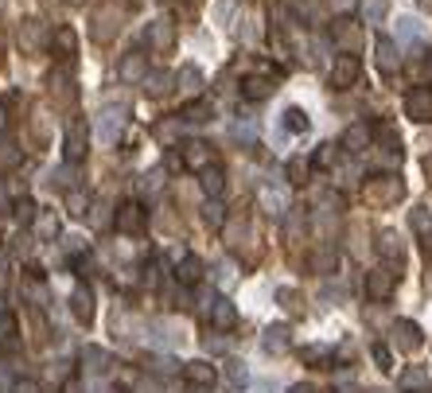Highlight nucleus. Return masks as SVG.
<instances>
[{"label":"nucleus","mask_w":432,"mask_h":393,"mask_svg":"<svg viewBox=\"0 0 432 393\" xmlns=\"http://www.w3.org/2000/svg\"><path fill=\"white\" fill-rule=\"evenodd\" d=\"M4 211H8V187L0 183V214H4Z\"/></svg>","instance_id":"nucleus-58"},{"label":"nucleus","mask_w":432,"mask_h":393,"mask_svg":"<svg viewBox=\"0 0 432 393\" xmlns=\"http://www.w3.org/2000/svg\"><path fill=\"white\" fill-rule=\"evenodd\" d=\"M211 323H214L218 331H230V328H234V323H238V308H234V300H230V296H218V300H214V308H211Z\"/></svg>","instance_id":"nucleus-29"},{"label":"nucleus","mask_w":432,"mask_h":393,"mask_svg":"<svg viewBox=\"0 0 432 393\" xmlns=\"http://www.w3.org/2000/svg\"><path fill=\"white\" fill-rule=\"evenodd\" d=\"M179 121H184V125H206V121H211V105H206V102H191V105H184Z\"/></svg>","instance_id":"nucleus-36"},{"label":"nucleus","mask_w":432,"mask_h":393,"mask_svg":"<svg viewBox=\"0 0 432 393\" xmlns=\"http://www.w3.org/2000/svg\"><path fill=\"white\" fill-rule=\"evenodd\" d=\"M184 374H187L191 389H211L214 382H218V370H214L206 358H195V362H187V366H184Z\"/></svg>","instance_id":"nucleus-20"},{"label":"nucleus","mask_w":432,"mask_h":393,"mask_svg":"<svg viewBox=\"0 0 432 393\" xmlns=\"http://www.w3.org/2000/svg\"><path fill=\"white\" fill-rule=\"evenodd\" d=\"M179 160H184L187 168H195V172L214 168V152H211V145H203V140H184V145H179Z\"/></svg>","instance_id":"nucleus-15"},{"label":"nucleus","mask_w":432,"mask_h":393,"mask_svg":"<svg viewBox=\"0 0 432 393\" xmlns=\"http://www.w3.org/2000/svg\"><path fill=\"white\" fill-rule=\"evenodd\" d=\"M152 362V374H176L179 370V362L172 355H156V358H148Z\"/></svg>","instance_id":"nucleus-46"},{"label":"nucleus","mask_w":432,"mask_h":393,"mask_svg":"<svg viewBox=\"0 0 432 393\" xmlns=\"http://www.w3.org/2000/svg\"><path fill=\"white\" fill-rule=\"evenodd\" d=\"M176 90L184 98H199V90H203V70H199V66H179L176 70Z\"/></svg>","instance_id":"nucleus-27"},{"label":"nucleus","mask_w":432,"mask_h":393,"mask_svg":"<svg viewBox=\"0 0 432 393\" xmlns=\"http://www.w3.org/2000/svg\"><path fill=\"white\" fill-rule=\"evenodd\" d=\"M405 117L417 125H432V86H413L405 94Z\"/></svg>","instance_id":"nucleus-9"},{"label":"nucleus","mask_w":432,"mask_h":393,"mask_svg":"<svg viewBox=\"0 0 432 393\" xmlns=\"http://www.w3.org/2000/svg\"><path fill=\"white\" fill-rule=\"evenodd\" d=\"M327 355H331L327 347H304V350H300V358H304L308 366H315V362H327Z\"/></svg>","instance_id":"nucleus-47"},{"label":"nucleus","mask_w":432,"mask_h":393,"mask_svg":"<svg viewBox=\"0 0 432 393\" xmlns=\"http://www.w3.org/2000/svg\"><path fill=\"white\" fill-rule=\"evenodd\" d=\"M343 148H347V152H354V156L367 152V148H374V129L367 121H354L351 129L343 132Z\"/></svg>","instance_id":"nucleus-21"},{"label":"nucleus","mask_w":432,"mask_h":393,"mask_svg":"<svg viewBox=\"0 0 432 393\" xmlns=\"http://www.w3.org/2000/svg\"><path fill=\"white\" fill-rule=\"evenodd\" d=\"M51 98H55V105H59V110H70V105H74L78 90H74V78L66 70H55L51 74Z\"/></svg>","instance_id":"nucleus-22"},{"label":"nucleus","mask_w":432,"mask_h":393,"mask_svg":"<svg viewBox=\"0 0 432 393\" xmlns=\"http://www.w3.org/2000/svg\"><path fill=\"white\" fill-rule=\"evenodd\" d=\"M16 164H20V148L0 137V168H16Z\"/></svg>","instance_id":"nucleus-43"},{"label":"nucleus","mask_w":432,"mask_h":393,"mask_svg":"<svg viewBox=\"0 0 432 393\" xmlns=\"http://www.w3.org/2000/svg\"><path fill=\"white\" fill-rule=\"evenodd\" d=\"M401 389H428V374L421 370V366L405 370V374H401Z\"/></svg>","instance_id":"nucleus-41"},{"label":"nucleus","mask_w":432,"mask_h":393,"mask_svg":"<svg viewBox=\"0 0 432 393\" xmlns=\"http://www.w3.org/2000/svg\"><path fill=\"white\" fill-rule=\"evenodd\" d=\"M335 389H339V393L354 389V374H339V378H335Z\"/></svg>","instance_id":"nucleus-55"},{"label":"nucleus","mask_w":432,"mask_h":393,"mask_svg":"<svg viewBox=\"0 0 432 393\" xmlns=\"http://www.w3.org/2000/svg\"><path fill=\"white\" fill-rule=\"evenodd\" d=\"M389 335H394V347H397V350H405V355L421 350V342H425V331H421L413 320H397L394 328H389Z\"/></svg>","instance_id":"nucleus-13"},{"label":"nucleus","mask_w":432,"mask_h":393,"mask_svg":"<svg viewBox=\"0 0 432 393\" xmlns=\"http://www.w3.org/2000/svg\"><path fill=\"white\" fill-rule=\"evenodd\" d=\"M277 304L285 308V312L300 315V292H296V288H280V292H277Z\"/></svg>","instance_id":"nucleus-42"},{"label":"nucleus","mask_w":432,"mask_h":393,"mask_svg":"<svg viewBox=\"0 0 432 393\" xmlns=\"http://www.w3.org/2000/svg\"><path fill=\"white\" fill-rule=\"evenodd\" d=\"M285 179L293 183V187H304V183L312 179V164L300 160V156H296V160H288V164H285Z\"/></svg>","instance_id":"nucleus-34"},{"label":"nucleus","mask_w":432,"mask_h":393,"mask_svg":"<svg viewBox=\"0 0 432 393\" xmlns=\"http://www.w3.org/2000/svg\"><path fill=\"white\" fill-rule=\"evenodd\" d=\"M226 382H230L234 389H246V386H249V370H246L242 358H230V362H226Z\"/></svg>","instance_id":"nucleus-37"},{"label":"nucleus","mask_w":432,"mask_h":393,"mask_svg":"<svg viewBox=\"0 0 432 393\" xmlns=\"http://www.w3.org/2000/svg\"><path fill=\"white\" fill-rule=\"evenodd\" d=\"M199 214H203V222L211 226V230H222V222H226V211H222L218 199H206V203L199 206Z\"/></svg>","instance_id":"nucleus-35"},{"label":"nucleus","mask_w":432,"mask_h":393,"mask_svg":"<svg viewBox=\"0 0 432 393\" xmlns=\"http://www.w3.org/2000/svg\"><path fill=\"white\" fill-rule=\"evenodd\" d=\"M199 187H203L206 199H222V191H226V172H222L218 164L206 168V172H199Z\"/></svg>","instance_id":"nucleus-30"},{"label":"nucleus","mask_w":432,"mask_h":393,"mask_svg":"<svg viewBox=\"0 0 432 393\" xmlns=\"http://www.w3.org/2000/svg\"><path fill=\"white\" fill-rule=\"evenodd\" d=\"M121 16H125L121 4H105L102 12H94V28H90V31H94L98 43H110V39L117 36V28H121L117 20H121Z\"/></svg>","instance_id":"nucleus-11"},{"label":"nucleus","mask_w":432,"mask_h":393,"mask_svg":"<svg viewBox=\"0 0 432 393\" xmlns=\"http://www.w3.org/2000/svg\"><path fill=\"white\" fill-rule=\"evenodd\" d=\"M257 203L265 214H285L288 211V179H280V172H269L265 183L257 187Z\"/></svg>","instance_id":"nucleus-3"},{"label":"nucleus","mask_w":432,"mask_h":393,"mask_svg":"<svg viewBox=\"0 0 432 393\" xmlns=\"http://www.w3.org/2000/svg\"><path fill=\"white\" fill-rule=\"evenodd\" d=\"M354 4H359V0H327V8H331V12H335V16H347V12H351V8Z\"/></svg>","instance_id":"nucleus-52"},{"label":"nucleus","mask_w":432,"mask_h":393,"mask_svg":"<svg viewBox=\"0 0 432 393\" xmlns=\"http://www.w3.org/2000/svg\"><path fill=\"white\" fill-rule=\"evenodd\" d=\"M55 31H47V20H36V16H28V20L20 23V31H16V43H20V51L36 55L43 43H51Z\"/></svg>","instance_id":"nucleus-7"},{"label":"nucleus","mask_w":432,"mask_h":393,"mask_svg":"<svg viewBox=\"0 0 432 393\" xmlns=\"http://www.w3.org/2000/svg\"><path fill=\"white\" fill-rule=\"evenodd\" d=\"M288 393H315L312 382H296V386H288Z\"/></svg>","instance_id":"nucleus-56"},{"label":"nucleus","mask_w":432,"mask_h":393,"mask_svg":"<svg viewBox=\"0 0 432 393\" xmlns=\"http://www.w3.org/2000/svg\"><path fill=\"white\" fill-rule=\"evenodd\" d=\"M82 362H86V374H110L113 370V355L102 347H86L82 350Z\"/></svg>","instance_id":"nucleus-31"},{"label":"nucleus","mask_w":432,"mask_h":393,"mask_svg":"<svg viewBox=\"0 0 432 393\" xmlns=\"http://www.w3.org/2000/svg\"><path fill=\"white\" fill-rule=\"evenodd\" d=\"M280 132H285V137H304V132H308V113H304L300 105L280 110Z\"/></svg>","instance_id":"nucleus-26"},{"label":"nucleus","mask_w":432,"mask_h":393,"mask_svg":"<svg viewBox=\"0 0 432 393\" xmlns=\"http://www.w3.org/2000/svg\"><path fill=\"white\" fill-rule=\"evenodd\" d=\"M16 393H39L36 382H16Z\"/></svg>","instance_id":"nucleus-57"},{"label":"nucleus","mask_w":432,"mask_h":393,"mask_svg":"<svg viewBox=\"0 0 432 393\" xmlns=\"http://www.w3.org/2000/svg\"><path fill=\"white\" fill-rule=\"evenodd\" d=\"M176 281L187 284V288L191 284H199L203 281V261H199V257H184V261L176 265Z\"/></svg>","instance_id":"nucleus-33"},{"label":"nucleus","mask_w":432,"mask_h":393,"mask_svg":"<svg viewBox=\"0 0 432 393\" xmlns=\"http://www.w3.org/2000/svg\"><path fill=\"white\" fill-rule=\"evenodd\" d=\"M16 335H20V328H16V315H0V347L12 350L16 347Z\"/></svg>","instance_id":"nucleus-40"},{"label":"nucleus","mask_w":432,"mask_h":393,"mask_svg":"<svg viewBox=\"0 0 432 393\" xmlns=\"http://www.w3.org/2000/svg\"><path fill=\"white\" fill-rule=\"evenodd\" d=\"M4 277H8V257L0 253V281H4Z\"/></svg>","instance_id":"nucleus-60"},{"label":"nucleus","mask_w":432,"mask_h":393,"mask_svg":"<svg viewBox=\"0 0 432 393\" xmlns=\"http://www.w3.org/2000/svg\"><path fill=\"white\" fill-rule=\"evenodd\" d=\"M66 203H70V214H86L90 199L82 195V191H70V195H66Z\"/></svg>","instance_id":"nucleus-50"},{"label":"nucleus","mask_w":432,"mask_h":393,"mask_svg":"<svg viewBox=\"0 0 432 393\" xmlns=\"http://www.w3.org/2000/svg\"><path fill=\"white\" fill-rule=\"evenodd\" d=\"M144 43L152 47L156 55L172 51V47H176V23L172 20H152L148 23V31H144Z\"/></svg>","instance_id":"nucleus-14"},{"label":"nucleus","mask_w":432,"mask_h":393,"mask_svg":"<svg viewBox=\"0 0 432 393\" xmlns=\"http://www.w3.org/2000/svg\"><path fill=\"white\" fill-rule=\"evenodd\" d=\"M148 98H160V94H168V90H172V82H176V74H148Z\"/></svg>","instance_id":"nucleus-38"},{"label":"nucleus","mask_w":432,"mask_h":393,"mask_svg":"<svg viewBox=\"0 0 432 393\" xmlns=\"http://www.w3.org/2000/svg\"><path fill=\"white\" fill-rule=\"evenodd\" d=\"M378 253L386 257L389 265H401L405 261V241H401V234H397V230H381L378 234Z\"/></svg>","instance_id":"nucleus-24"},{"label":"nucleus","mask_w":432,"mask_h":393,"mask_svg":"<svg viewBox=\"0 0 432 393\" xmlns=\"http://www.w3.org/2000/svg\"><path fill=\"white\" fill-rule=\"evenodd\" d=\"M137 393H164V386L152 378H144V382H137Z\"/></svg>","instance_id":"nucleus-53"},{"label":"nucleus","mask_w":432,"mask_h":393,"mask_svg":"<svg viewBox=\"0 0 432 393\" xmlns=\"http://www.w3.org/2000/svg\"><path fill=\"white\" fill-rule=\"evenodd\" d=\"M0 315H8V312H4V300H0Z\"/></svg>","instance_id":"nucleus-62"},{"label":"nucleus","mask_w":432,"mask_h":393,"mask_svg":"<svg viewBox=\"0 0 432 393\" xmlns=\"http://www.w3.org/2000/svg\"><path fill=\"white\" fill-rule=\"evenodd\" d=\"M331 39H335V47L343 55H354L362 47V23L351 20V16H339V20L331 23Z\"/></svg>","instance_id":"nucleus-8"},{"label":"nucleus","mask_w":432,"mask_h":393,"mask_svg":"<svg viewBox=\"0 0 432 393\" xmlns=\"http://www.w3.org/2000/svg\"><path fill=\"white\" fill-rule=\"evenodd\" d=\"M144 226H148V214H144V206L132 203V199H129V203H121L117 214H113V230L125 234V238H140Z\"/></svg>","instance_id":"nucleus-6"},{"label":"nucleus","mask_w":432,"mask_h":393,"mask_svg":"<svg viewBox=\"0 0 432 393\" xmlns=\"http://www.w3.org/2000/svg\"><path fill=\"white\" fill-rule=\"evenodd\" d=\"M70 312H74V320H78V323H94V292H90L86 281L74 284V292H70Z\"/></svg>","instance_id":"nucleus-18"},{"label":"nucleus","mask_w":432,"mask_h":393,"mask_svg":"<svg viewBox=\"0 0 432 393\" xmlns=\"http://www.w3.org/2000/svg\"><path fill=\"white\" fill-rule=\"evenodd\" d=\"M374 362H378V370H394V358H389V347L374 342Z\"/></svg>","instance_id":"nucleus-48"},{"label":"nucleus","mask_w":432,"mask_h":393,"mask_svg":"<svg viewBox=\"0 0 432 393\" xmlns=\"http://www.w3.org/2000/svg\"><path fill=\"white\" fill-rule=\"evenodd\" d=\"M374 63H378L381 74H397L401 70V51H397L394 39H386V36L378 39V47H374Z\"/></svg>","instance_id":"nucleus-19"},{"label":"nucleus","mask_w":432,"mask_h":393,"mask_svg":"<svg viewBox=\"0 0 432 393\" xmlns=\"http://www.w3.org/2000/svg\"><path fill=\"white\" fill-rule=\"evenodd\" d=\"M367 16H370V20H378V16H386V0H370V4H367Z\"/></svg>","instance_id":"nucleus-54"},{"label":"nucleus","mask_w":432,"mask_h":393,"mask_svg":"<svg viewBox=\"0 0 432 393\" xmlns=\"http://www.w3.org/2000/svg\"><path fill=\"white\" fill-rule=\"evenodd\" d=\"M125 125H129V110H125V105H102V110H98V137H102V145H117L121 140V132H125Z\"/></svg>","instance_id":"nucleus-4"},{"label":"nucleus","mask_w":432,"mask_h":393,"mask_svg":"<svg viewBox=\"0 0 432 393\" xmlns=\"http://www.w3.org/2000/svg\"><path fill=\"white\" fill-rule=\"evenodd\" d=\"M90 137H94V129H90L86 117H70V125H66V132H63V156H66V164H82V160H86Z\"/></svg>","instance_id":"nucleus-2"},{"label":"nucleus","mask_w":432,"mask_h":393,"mask_svg":"<svg viewBox=\"0 0 432 393\" xmlns=\"http://www.w3.org/2000/svg\"><path fill=\"white\" fill-rule=\"evenodd\" d=\"M214 277H218V284H234V281H238V265H234V261H222Z\"/></svg>","instance_id":"nucleus-49"},{"label":"nucleus","mask_w":432,"mask_h":393,"mask_svg":"<svg viewBox=\"0 0 432 393\" xmlns=\"http://www.w3.org/2000/svg\"><path fill=\"white\" fill-rule=\"evenodd\" d=\"M409 226H413V234L421 238V249L432 253V211H428V206H413V211H409Z\"/></svg>","instance_id":"nucleus-23"},{"label":"nucleus","mask_w":432,"mask_h":393,"mask_svg":"<svg viewBox=\"0 0 432 393\" xmlns=\"http://www.w3.org/2000/svg\"><path fill=\"white\" fill-rule=\"evenodd\" d=\"M117 78L125 82V86H137V82H144L148 78V58L144 51H129L117 63Z\"/></svg>","instance_id":"nucleus-16"},{"label":"nucleus","mask_w":432,"mask_h":393,"mask_svg":"<svg viewBox=\"0 0 432 393\" xmlns=\"http://www.w3.org/2000/svg\"><path fill=\"white\" fill-rule=\"evenodd\" d=\"M66 4H70V8H78V4H86V0H66Z\"/></svg>","instance_id":"nucleus-61"},{"label":"nucleus","mask_w":432,"mask_h":393,"mask_svg":"<svg viewBox=\"0 0 432 393\" xmlns=\"http://www.w3.org/2000/svg\"><path fill=\"white\" fill-rule=\"evenodd\" d=\"M397 39L401 43H421L425 39V23L417 16H397Z\"/></svg>","instance_id":"nucleus-32"},{"label":"nucleus","mask_w":432,"mask_h":393,"mask_svg":"<svg viewBox=\"0 0 432 393\" xmlns=\"http://www.w3.org/2000/svg\"><path fill=\"white\" fill-rule=\"evenodd\" d=\"M397 288V269L394 265H378V269L367 273V296L370 300H389Z\"/></svg>","instance_id":"nucleus-10"},{"label":"nucleus","mask_w":432,"mask_h":393,"mask_svg":"<svg viewBox=\"0 0 432 393\" xmlns=\"http://www.w3.org/2000/svg\"><path fill=\"white\" fill-rule=\"evenodd\" d=\"M51 51H55L59 63H74V51H78V36H74V28H55Z\"/></svg>","instance_id":"nucleus-25"},{"label":"nucleus","mask_w":432,"mask_h":393,"mask_svg":"<svg viewBox=\"0 0 432 393\" xmlns=\"http://www.w3.org/2000/svg\"><path fill=\"white\" fill-rule=\"evenodd\" d=\"M191 393H211V389H191Z\"/></svg>","instance_id":"nucleus-63"},{"label":"nucleus","mask_w":432,"mask_h":393,"mask_svg":"<svg viewBox=\"0 0 432 393\" xmlns=\"http://www.w3.org/2000/svg\"><path fill=\"white\" fill-rule=\"evenodd\" d=\"M179 132H184V121H179V117H172V121H160V125H156V137H160L164 145H176Z\"/></svg>","instance_id":"nucleus-39"},{"label":"nucleus","mask_w":432,"mask_h":393,"mask_svg":"<svg viewBox=\"0 0 432 393\" xmlns=\"http://www.w3.org/2000/svg\"><path fill=\"white\" fill-rule=\"evenodd\" d=\"M315 164H320V168H331V164H335V145H320V152H315Z\"/></svg>","instance_id":"nucleus-51"},{"label":"nucleus","mask_w":432,"mask_h":393,"mask_svg":"<svg viewBox=\"0 0 432 393\" xmlns=\"http://www.w3.org/2000/svg\"><path fill=\"white\" fill-rule=\"evenodd\" d=\"M359 74H362L359 55H339L335 66H331V86L335 90H351L354 82H359Z\"/></svg>","instance_id":"nucleus-12"},{"label":"nucleus","mask_w":432,"mask_h":393,"mask_svg":"<svg viewBox=\"0 0 432 393\" xmlns=\"http://www.w3.org/2000/svg\"><path fill=\"white\" fill-rule=\"evenodd\" d=\"M288 347H293V331H288V323H269L261 335V350L265 355H288Z\"/></svg>","instance_id":"nucleus-17"},{"label":"nucleus","mask_w":432,"mask_h":393,"mask_svg":"<svg viewBox=\"0 0 432 393\" xmlns=\"http://www.w3.org/2000/svg\"><path fill=\"white\" fill-rule=\"evenodd\" d=\"M362 199H367L370 206L389 211V206H397L405 199V179L397 172H381V175H374V179L362 183Z\"/></svg>","instance_id":"nucleus-1"},{"label":"nucleus","mask_w":432,"mask_h":393,"mask_svg":"<svg viewBox=\"0 0 432 393\" xmlns=\"http://www.w3.org/2000/svg\"><path fill=\"white\" fill-rule=\"evenodd\" d=\"M277 86H280V74L273 70V66H257V74H246V82H242L249 102H265V98H273L277 94Z\"/></svg>","instance_id":"nucleus-5"},{"label":"nucleus","mask_w":432,"mask_h":393,"mask_svg":"<svg viewBox=\"0 0 432 393\" xmlns=\"http://www.w3.org/2000/svg\"><path fill=\"white\" fill-rule=\"evenodd\" d=\"M31 230H36L39 241H55V238L63 234V219H59L55 211H39L36 222H31Z\"/></svg>","instance_id":"nucleus-28"},{"label":"nucleus","mask_w":432,"mask_h":393,"mask_svg":"<svg viewBox=\"0 0 432 393\" xmlns=\"http://www.w3.org/2000/svg\"><path fill=\"white\" fill-rule=\"evenodd\" d=\"M8 110H4V102H0V137H4V129H8V117H4Z\"/></svg>","instance_id":"nucleus-59"},{"label":"nucleus","mask_w":432,"mask_h":393,"mask_svg":"<svg viewBox=\"0 0 432 393\" xmlns=\"http://www.w3.org/2000/svg\"><path fill=\"white\" fill-rule=\"evenodd\" d=\"M12 211H16V222H23V226H28V222H36V203H31V199H16V206H12Z\"/></svg>","instance_id":"nucleus-45"},{"label":"nucleus","mask_w":432,"mask_h":393,"mask_svg":"<svg viewBox=\"0 0 432 393\" xmlns=\"http://www.w3.org/2000/svg\"><path fill=\"white\" fill-rule=\"evenodd\" d=\"M51 183H55L59 191H78V187H74V164H63V168L51 175Z\"/></svg>","instance_id":"nucleus-44"}]
</instances>
